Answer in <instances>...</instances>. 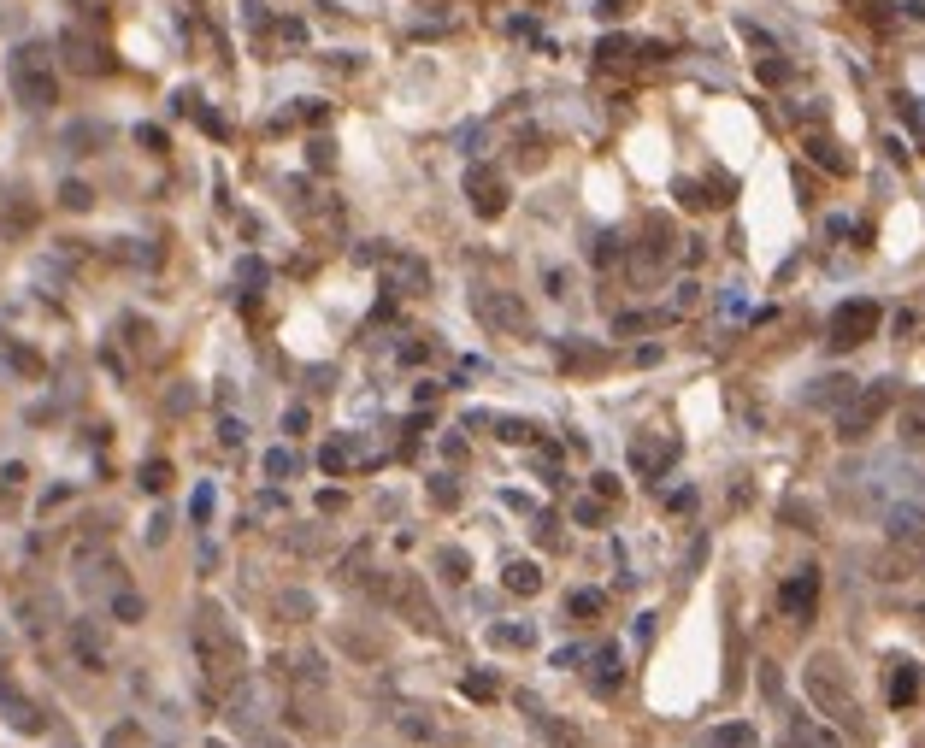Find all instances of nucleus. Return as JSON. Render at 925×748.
I'll return each instance as SVG.
<instances>
[{"label": "nucleus", "mask_w": 925, "mask_h": 748, "mask_svg": "<svg viewBox=\"0 0 925 748\" xmlns=\"http://www.w3.org/2000/svg\"><path fill=\"white\" fill-rule=\"evenodd\" d=\"M436 560H442V578L448 583H466V554H460V548H442Z\"/></svg>", "instance_id": "nucleus-27"}, {"label": "nucleus", "mask_w": 925, "mask_h": 748, "mask_svg": "<svg viewBox=\"0 0 925 748\" xmlns=\"http://www.w3.org/2000/svg\"><path fill=\"white\" fill-rule=\"evenodd\" d=\"M472 313L490 324V330H502V336H524V330H531V313H524V301L513 289H478V295H472Z\"/></svg>", "instance_id": "nucleus-4"}, {"label": "nucleus", "mask_w": 925, "mask_h": 748, "mask_svg": "<svg viewBox=\"0 0 925 748\" xmlns=\"http://www.w3.org/2000/svg\"><path fill=\"white\" fill-rule=\"evenodd\" d=\"M466 695L472 702H495V678H466Z\"/></svg>", "instance_id": "nucleus-34"}, {"label": "nucleus", "mask_w": 925, "mask_h": 748, "mask_svg": "<svg viewBox=\"0 0 925 748\" xmlns=\"http://www.w3.org/2000/svg\"><path fill=\"white\" fill-rule=\"evenodd\" d=\"M696 748H755V725H743V719H737V725H719V731H707Z\"/></svg>", "instance_id": "nucleus-18"}, {"label": "nucleus", "mask_w": 925, "mask_h": 748, "mask_svg": "<svg viewBox=\"0 0 925 748\" xmlns=\"http://www.w3.org/2000/svg\"><path fill=\"white\" fill-rule=\"evenodd\" d=\"M254 748H295V743H283V737H259Z\"/></svg>", "instance_id": "nucleus-37"}, {"label": "nucleus", "mask_w": 925, "mask_h": 748, "mask_svg": "<svg viewBox=\"0 0 925 748\" xmlns=\"http://www.w3.org/2000/svg\"><path fill=\"white\" fill-rule=\"evenodd\" d=\"M490 642H502V648H531V625H495Z\"/></svg>", "instance_id": "nucleus-26"}, {"label": "nucleus", "mask_w": 925, "mask_h": 748, "mask_svg": "<svg viewBox=\"0 0 925 748\" xmlns=\"http://www.w3.org/2000/svg\"><path fill=\"white\" fill-rule=\"evenodd\" d=\"M502 436H507V442H536V425H524V419H502Z\"/></svg>", "instance_id": "nucleus-32"}, {"label": "nucleus", "mask_w": 925, "mask_h": 748, "mask_svg": "<svg viewBox=\"0 0 925 748\" xmlns=\"http://www.w3.org/2000/svg\"><path fill=\"white\" fill-rule=\"evenodd\" d=\"M619 678H625V672H619V648H602V654H595V672H590L595 695H614Z\"/></svg>", "instance_id": "nucleus-17"}, {"label": "nucleus", "mask_w": 925, "mask_h": 748, "mask_svg": "<svg viewBox=\"0 0 925 748\" xmlns=\"http://www.w3.org/2000/svg\"><path fill=\"white\" fill-rule=\"evenodd\" d=\"M595 495H602V501H614V495H619V483L607 478V471H595Z\"/></svg>", "instance_id": "nucleus-36"}, {"label": "nucleus", "mask_w": 925, "mask_h": 748, "mask_svg": "<svg viewBox=\"0 0 925 748\" xmlns=\"http://www.w3.org/2000/svg\"><path fill=\"white\" fill-rule=\"evenodd\" d=\"M283 430H290V436H301V430H307V407H290V419H283Z\"/></svg>", "instance_id": "nucleus-35"}, {"label": "nucleus", "mask_w": 925, "mask_h": 748, "mask_svg": "<svg viewBox=\"0 0 925 748\" xmlns=\"http://www.w3.org/2000/svg\"><path fill=\"white\" fill-rule=\"evenodd\" d=\"M166 483H171V466H166V460H147V466H142V490H166Z\"/></svg>", "instance_id": "nucleus-30"}, {"label": "nucleus", "mask_w": 925, "mask_h": 748, "mask_svg": "<svg viewBox=\"0 0 925 748\" xmlns=\"http://www.w3.org/2000/svg\"><path fill=\"white\" fill-rule=\"evenodd\" d=\"M402 613H407V625H419V631H431L436 619H431V607H424V583L419 578H407L402 583Z\"/></svg>", "instance_id": "nucleus-15"}, {"label": "nucleus", "mask_w": 925, "mask_h": 748, "mask_svg": "<svg viewBox=\"0 0 925 748\" xmlns=\"http://www.w3.org/2000/svg\"><path fill=\"white\" fill-rule=\"evenodd\" d=\"M466 195H472V207H478L483 218H502V213H507V183L495 177V171H472V177H466Z\"/></svg>", "instance_id": "nucleus-9"}, {"label": "nucleus", "mask_w": 925, "mask_h": 748, "mask_svg": "<svg viewBox=\"0 0 925 748\" xmlns=\"http://www.w3.org/2000/svg\"><path fill=\"white\" fill-rule=\"evenodd\" d=\"M290 725H301L307 737H330L336 719H330V707H324V695H295V702H290Z\"/></svg>", "instance_id": "nucleus-10"}, {"label": "nucleus", "mask_w": 925, "mask_h": 748, "mask_svg": "<svg viewBox=\"0 0 925 748\" xmlns=\"http://www.w3.org/2000/svg\"><path fill=\"white\" fill-rule=\"evenodd\" d=\"M808 154H814V159H825L831 171H843V166H849V159L837 154V142H825V136H819V142H808Z\"/></svg>", "instance_id": "nucleus-31"}, {"label": "nucleus", "mask_w": 925, "mask_h": 748, "mask_svg": "<svg viewBox=\"0 0 925 748\" xmlns=\"http://www.w3.org/2000/svg\"><path fill=\"white\" fill-rule=\"evenodd\" d=\"M431 501H436V507H454V501H460V490H454V483H448V478H442V483L431 478Z\"/></svg>", "instance_id": "nucleus-33"}, {"label": "nucleus", "mask_w": 925, "mask_h": 748, "mask_svg": "<svg viewBox=\"0 0 925 748\" xmlns=\"http://www.w3.org/2000/svg\"><path fill=\"white\" fill-rule=\"evenodd\" d=\"M896 425H902V442H908V448H925V395L902 401V419H896Z\"/></svg>", "instance_id": "nucleus-19"}, {"label": "nucleus", "mask_w": 925, "mask_h": 748, "mask_svg": "<svg viewBox=\"0 0 925 748\" xmlns=\"http://www.w3.org/2000/svg\"><path fill=\"white\" fill-rule=\"evenodd\" d=\"M802 690L814 702V713H825L831 725L843 731H860V702H855V683H849V666L837 654H814L802 666Z\"/></svg>", "instance_id": "nucleus-2"}, {"label": "nucleus", "mask_w": 925, "mask_h": 748, "mask_svg": "<svg viewBox=\"0 0 925 748\" xmlns=\"http://www.w3.org/2000/svg\"><path fill=\"white\" fill-rule=\"evenodd\" d=\"M71 654L83 672H107V637L95 619H71Z\"/></svg>", "instance_id": "nucleus-8"}, {"label": "nucleus", "mask_w": 925, "mask_h": 748, "mask_svg": "<svg viewBox=\"0 0 925 748\" xmlns=\"http://www.w3.org/2000/svg\"><path fill=\"white\" fill-rule=\"evenodd\" d=\"M602 607H607V595H602V590H572L566 613H572V619H595V613H602Z\"/></svg>", "instance_id": "nucleus-23"}, {"label": "nucleus", "mask_w": 925, "mask_h": 748, "mask_svg": "<svg viewBox=\"0 0 925 748\" xmlns=\"http://www.w3.org/2000/svg\"><path fill=\"white\" fill-rule=\"evenodd\" d=\"M672 454H678V442H648V436H636V448H631L636 471H660V466H666Z\"/></svg>", "instance_id": "nucleus-16"}, {"label": "nucleus", "mask_w": 925, "mask_h": 748, "mask_svg": "<svg viewBox=\"0 0 925 748\" xmlns=\"http://www.w3.org/2000/svg\"><path fill=\"white\" fill-rule=\"evenodd\" d=\"M12 95H18L30 112H47L59 101V71H54V54H47L42 42L12 47Z\"/></svg>", "instance_id": "nucleus-3"}, {"label": "nucleus", "mask_w": 925, "mask_h": 748, "mask_svg": "<svg viewBox=\"0 0 925 748\" xmlns=\"http://www.w3.org/2000/svg\"><path fill=\"white\" fill-rule=\"evenodd\" d=\"M890 401H896L890 383H872V389L860 395L855 407H843V430H837V436H843V442H860V436H867V430L884 419V407H890Z\"/></svg>", "instance_id": "nucleus-6"}, {"label": "nucleus", "mask_w": 925, "mask_h": 748, "mask_svg": "<svg viewBox=\"0 0 925 748\" xmlns=\"http://www.w3.org/2000/svg\"><path fill=\"white\" fill-rule=\"evenodd\" d=\"M112 613H118L124 625H136V619H142V595H136V590H118V595H112Z\"/></svg>", "instance_id": "nucleus-25"}, {"label": "nucleus", "mask_w": 925, "mask_h": 748, "mask_svg": "<svg viewBox=\"0 0 925 748\" xmlns=\"http://www.w3.org/2000/svg\"><path fill=\"white\" fill-rule=\"evenodd\" d=\"M59 47H66V59H71L77 71H89V77H101V71H112L107 47H101V42H89L83 30H66V42H59Z\"/></svg>", "instance_id": "nucleus-11"}, {"label": "nucleus", "mask_w": 925, "mask_h": 748, "mask_svg": "<svg viewBox=\"0 0 925 748\" xmlns=\"http://www.w3.org/2000/svg\"><path fill=\"white\" fill-rule=\"evenodd\" d=\"M879 301H843L831 313V348H860L872 330H879Z\"/></svg>", "instance_id": "nucleus-5"}, {"label": "nucleus", "mask_w": 925, "mask_h": 748, "mask_svg": "<svg viewBox=\"0 0 925 748\" xmlns=\"http://www.w3.org/2000/svg\"><path fill=\"white\" fill-rule=\"evenodd\" d=\"M0 713H6V725H18V731H30V737H36V731H42V725H47V719H42V713H36V707H30V702H24V695H12V702H6V707H0Z\"/></svg>", "instance_id": "nucleus-21"}, {"label": "nucleus", "mask_w": 925, "mask_h": 748, "mask_svg": "<svg viewBox=\"0 0 925 748\" xmlns=\"http://www.w3.org/2000/svg\"><path fill=\"white\" fill-rule=\"evenodd\" d=\"M778 607H784V619H802V625H808V619H814V607H819V571H814V566L796 571V578L778 590Z\"/></svg>", "instance_id": "nucleus-7"}, {"label": "nucleus", "mask_w": 925, "mask_h": 748, "mask_svg": "<svg viewBox=\"0 0 925 748\" xmlns=\"http://www.w3.org/2000/svg\"><path fill=\"white\" fill-rule=\"evenodd\" d=\"M390 278L402 283V295H424V266H419V259H395Z\"/></svg>", "instance_id": "nucleus-22"}, {"label": "nucleus", "mask_w": 925, "mask_h": 748, "mask_svg": "<svg viewBox=\"0 0 925 748\" xmlns=\"http://www.w3.org/2000/svg\"><path fill=\"white\" fill-rule=\"evenodd\" d=\"M843 395H855V378H819L814 401H819V407H831V401H843Z\"/></svg>", "instance_id": "nucleus-24"}, {"label": "nucleus", "mask_w": 925, "mask_h": 748, "mask_svg": "<svg viewBox=\"0 0 925 748\" xmlns=\"http://www.w3.org/2000/svg\"><path fill=\"white\" fill-rule=\"evenodd\" d=\"M890 536H896L902 548H920V536H925V513H920V507H896V513H890Z\"/></svg>", "instance_id": "nucleus-14"}, {"label": "nucleus", "mask_w": 925, "mask_h": 748, "mask_svg": "<svg viewBox=\"0 0 925 748\" xmlns=\"http://www.w3.org/2000/svg\"><path fill=\"white\" fill-rule=\"evenodd\" d=\"M914 748H925V737H920V743H914Z\"/></svg>", "instance_id": "nucleus-38"}, {"label": "nucleus", "mask_w": 925, "mask_h": 748, "mask_svg": "<svg viewBox=\"0 0 925 748\" xmlns=\"http://www.w3.org/2000/svg\"><path fill=\"white\" fill-rule=\"evenodd\" d=\"M502 583H507L513 595H536V590H543V571H536V560H513Z\"/></svg>", "instance_id": "nucleus-20"}, {"label": "nucleus", "mask_w": 925, "mask_h": 748, "mask_svg": "<svg viewBox=\"0 0 925 748\" xmlns=\"http://www.w3.org/2000/svg\"><path fill=\"white\" fill-rule=\"evenodd\" d=\"M195 660H201V672L219 690H236L242 683V672H248V648H242V637H236V625H230V613L224 607H201L195 613Z\"/></svg>", "instance_id": "nucleus-1"}, {"label": "nucleus", "mask_w": 925, "mask_h": 748, "mask_svg": "<svg viewBox=\"0 0 925 748\" xmlns=\"http://www.w3.org/2000/svg\"><path fill=\"white\" fill-rule=\"evenodd\" d=\"M790 748H843V737L814 725V719H790Z\"/></svg>", "instance_id": "nucleus-13"}, {"label": "nucleus", "mask_w": 925, "mask_h": 748, "mask_svg": "<svg viewBox=\"0 0 925 748\" xmlns=\"http://www.w3.org/2000/svg\"><path fill=\"white\" fill-rule=\"evenodd\" d=\"M890 707H914L920 702V666L914 660H890Z\"/></svg>", "instance_id": "nucleus-12"}, {"label": "nucleus", "mask_w": 925, "mask_h": 748, "mask_svg": "<svg viewBox=\"0 0 925 748\" xmlns=\"http://www.w3.org/2000/svg\"><path fill=\"white\" fill-rule=\"evenodd\" d=\"M89 201H95V195H89V183H66V189H59V207H71V213H83Z\"/></svg>", "instance_id": "nucleus-28"}, {"label": "nucleus", "mask_w": 925, "mask_h": 748, "mask_svg": "<svg viewBox=\"0 0 925 748\" xmlns=\"http://www.w3.org/2000/svg\"><path fill=\"white\" fill-rule=\"evenodd\" d=\"M290 471H295V454H290V448H271V454H266V478H290Z\"/></svg>", "instance_id": "nucleus-29"}]
</instances>
